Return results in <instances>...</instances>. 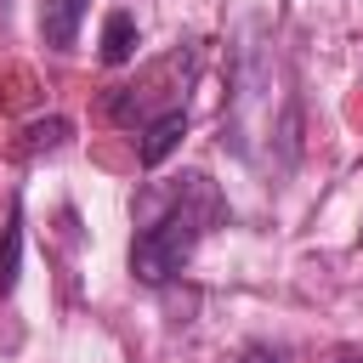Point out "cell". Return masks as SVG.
Returning a JSON list of instances; mask_svg holds the SVG:
<instances>
[{
	"label": "cell",
	"mask_w": 363,
	"mask_h": 363,
	"mask_svg": "<svg viewBox=\"0 0 363 363\" xmlns=\"http://www.w3.org/2000/svg\"><path fill=\"white\" fill-rule=\"evenodd\" d=\"M23 278V210L11 204L6 227H0V295H11Z\"/></svg>",
	"instance_id": "cell-4"
},
{
	"label": "cell",
	"mask_w": 363,
	"mask_h": 363,
	"mask_svg": "<svg viewBox=\"0 0 363 363\" xmlns=\"http://www.w3.org/2000/svg\"><path fill=\"white\" fill-rule=\"evenodd\" d=\"M216 221V187L204 182V176H187V187L176 193V204L153 221V227H142L136 233V244H130V272L142 278V284H170L182 267H187V255L199 250V238H204V227Z\"/></svg>",
	"instance_id": "cell-1"
},
{
	"label": "cell",
	"mask_w": 363,
	"mask_h": 363,
	"mask_svg": "<svg viewBox=\"0 0 363 363\" xmlns=\"http://www.w3.org/2000/svg\"><path fill=\"white\" fill-rule=\"evenodd\" d=\"M346 363H363V357H346Z\"/></svg>",
	"instance_id": "cell-8"
},
{
	"label": "cell",
	"mask_w": 363,
	"mask_h": 363,
	"mask_svg": "<svg viewBox=\"0 0 363 363\" xmlns=\"http://www.w3.org/2000/svg\"><path fill=\"white\" fill-rule=\"evenodd\" d=\"M244 363H278V357H272L267 346H255V352H244Z\"/></svg>",
	"instance_id": "cell-7"
},
{
	"label": "cell",
	"mask_w": 363,
	"mask_h": 363,
	"mask_svg": "<svg viewBox=\"0 0 363 363\" xmlns=\"http://www.w3.org/2000/svg\"><path fill=\"white\" fill-rule=\"evenodd\" d=\"M62 136H68V119H45V125L28 130V153H34V147H57Z\"/></svg>",
	"instance_id": "cell-6"
},
{
	"label": "cell",
	"mask_w": 363,
	"mask_h": 363,
	"mask_svg": "<svg viewBox=\"0 0 363 363\" xmlns=\"http://www.w3.org/2000/svg\"><path fill=\"white\" fill-rule=\"evenodd\" d=\"M130 57H136V17L130 11H108V23H102V62L119 68Z\"/></svg>",
	"instance_id": "cell-5"
},
{
	"label": "cell",
	"mask_w": 363,
	"mask_h": 363,
	"mask_svg": "<svg viewBox=\"0 0 363 363\" xmlns=\"http://www.w3.org/2000/svg\"><path fill=\"white\" fill-rule=\"evenodd\" d=\"M79 23H85V0H40V40L51 51H68L79 40Z\"/></svg>",
	"instance_id": "cell-3"
},
{
	"label": "cell",
	"mask_w": 363,
	"mask_h": 363,
	"mask_svg": "<svg viewBox=\"0 0 363 363\" xmlns=\"http://www.w3.org/2000/svg\"><path fill=\"white\" fill-rule=\"evenodd\" d=\"M182 136H187V113L182 108H170V113H159L147 130H142V147H136V159L147 164V170H159L176 147H182Z\"/></svg>",
	"instance_id": "cell-2"
}]
</instances>
